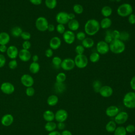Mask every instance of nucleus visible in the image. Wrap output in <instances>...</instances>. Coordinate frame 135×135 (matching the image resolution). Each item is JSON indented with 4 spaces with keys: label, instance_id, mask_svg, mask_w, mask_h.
I'll list each match as a JSON object with an SVG mask.
<instances>
[{
    "label": "nucleus",
    "instance_id": "dca6fc26",
    "mask_svg": "<svg viewBox=\"0 0 135 135\" xmlns=\"http://www.w3.org/2000/svg\"><path fill=\"white\" fill-rule=\"evenodd\" d=\"M62 41L58 36H54L51 38L49 42L50 48L53 50H57L61 45Z\"/></svg>",
    "mask_w": 135,
    "mask_h": 135
},
{
    "label": "nucleus",
    "instance_id": "b1692460",
    "mask_svg": "<svg viewBox=\"0 0 135 135\" xmlns=\"http://www.w3.org/2000/svg\"><path fill=\"white\" fill-rule=\"evenodd\" d=\"M43 117L46 122L53 121L55 119V113L51 110H47L44 112Z\"/></svg>",
    "mask_w": 135,
    "mask_h": 135
},
{
    "label": "nucleus",
    "instance_id": "a878e982",
    "mask_svg": "<svg viewBox=\"0 0 135 135\" xmlns=\"http://www.w3.org/2000/svg\"><path fill=\"white\" fill-rule=\"evenodd\" d=\"M112 8L108 5L104 6L101 9V15L104 17H109L112 15Z\"/></svg>",
    "mask_w": 135,
    "mask_h": 135
},
{
    "label": "nucleus",
    "instance_id": "e433bc0d",
    "mask_svg": "<svg viewBox=\"0 0 135 135\" xmlns=\"http://www.w3.org/2000/svg\"><path fill=\"white\" fill-rule=\"evenodd\" d=\"M130 37V33L126 31H123L120 32V37L119 39L123 41V42L128 41Z\"/></svg>",
    "mask_w": 135,
    "mask_h": 135
},
{
    "label": "nucleus",
    "instance_id": "09e8293b",
    "mask_svg": "<svg viewBox=\"0 0 135 135\" xmlns=\"http://www.w3.org/2000/svg\"><path fill=\"white\" fill-rule=\"evenodd\" d=\"M120 35V32L118 30H114L111 31V35L113 40L119 39Z\"/></svg>",
    "mask_w": 135,
    "mask_h": 135
},
{
    "label": "nucleus",
    "instance_id": "423d86ee",
    "mask_svg": "<svg viewBox=\"0 0 135 135\" xmlns=\"http://www.w3.org/2000/svg\"><path fill=\"white\" fill-rule=\"evenodd\" d=\"M49 24L47 20L43 16L37 17L35 21L36 28L40 32H45L47 31Z\"/></svg>",
    "mask_w": 135,
    "mask_h": 135
},
{
    "label": "nucleus",
    "instance_id": "4be33fe9",
    "mask_svg": "<svg viewBox=\"0 0 135 135\" xmlns=\"http://www.w3.org/2000/svg\"><path fill=\"white\" fill-rule=\"evenodd\" d=\"M100 25L102 29H108L112 25V20L109 17H104L100 22Z\"/></svg>",
    "mask_w": 135,
    "mask_h": 135
},
{
    "label": "nucleus",
    "instance_id": "a18cd8bd",
    "mask_svg": "<svg viewBox=\"0 0 135 135\" xmlns=\"http://www.w3.org/2000/svg\"><path fill=\"white\" fill-rule=\"evenodd\" d=\"M25 93L28 97H32L35 93V90L32 86L26 88L25 90Z\"/></svg>",
    "mask_w": 135,
    "mask_h": 135
},
{
    "label": "nucleus",
    "instance_id": "864d4df0",
    "mask_svg": "<svg viewBox=\"0 0 135 135\" xmlns=\"http://www.w3.org/2000/svg\"><path fill=\"white\" fill-rule=\"evenodd\" d=\"M6 61V60L5 56L2 54H0V68H2L5 65Z\"/></svg>",
    "mask_w": 135,
    "mask_h": 135
},
{
    "label": "nucleus",
    "instance_id": "20e7f679",
    "mask_svg": "<svg viewBox=\"0 0 135 135\" xmlns=\"http://www.w3.org/2000/svg\"><path fill=\"white\" fill-rule=\"evenodd\" d=\"M123 104L128 109L135 108V92L130 91L126 93L123 98Z\"/></svg>",
    "mask_w": 135,
    "mask_h": 135
},
{
    "label": "nucleus",
    "instance_id": "7c9ffc66",
    "mask_svg": "<svg viewBox=\"0 0 135 135\" xmlns=\"http://www.w3.org/2000/svg\"><path fill=\"white\" fill-rule=\"evenodd\" d=\"M22 29L18 26L13 27L11 31V35L14 37H18L21 36V35L22 33Z\"/></svg>",
    "mask_w": 135,
    "mask_h": 135
},
{
    "label": "nucleus",
    "instance_id": "338daca9",
    "mask_svg": "<svg viewBox=\"0 0 135 135\" xmlns=\"http://www.w3.org/2000/svg\"><path fill=\"white\" fill-rule=\"evenodd\" d=\"M109 1L111 2H115L116 0H109Z\"/></svg>",
    "mask_w": 135,
    "mask_h": 135
},
{
    "label": "nucleus",
    "instance_id": "e2e57ef3",
    "mask_svg": "<svg viewBox=\"0 0 135 135\" xmlns=\"http://www.w3.org/2000/svg\"><path fill=\"white\" fill-rule=\"evenodd\" d=\"M47 135H61V134L59 131L54 130V131L49 132Z\"/></svg>",
    "mask_w": 135,
    "mask_h": 135
},
{
    "label": "nucleus",
    "instance_id": "2f4dec72",
    "mask_svg": "<svg viewBox=\"0 0 135 135\" xmlns=\"http://www.w3.org/2000/svg\"><path fill=\"white\" fill-rule=\"evenodd\" d=\"M117 128V124L114 121L110 120L105 126V130L109 132H113Z\"/></svg>",
    "mask_w": 135,
    "mask_h": 135
},
{
    "label": "nucleus",
    "instance_id": "f257e3e1",
    "mask_svg": "<svg viewBox=\"0 0 135 135\" xmlns=\"http://www.w3.org/2000/svg\"><path fill=\"white\" fill-rule=\"evenodd\" d=\"M100 22L95 18H90L86 21L84 26V32L86 35L93 36L100 30Z\"/></svg>",
    "mask_w": 135,
    "mask_h": 135
},
{
    "label": "nucleus",
    "instance_id": "6e6552de",
    "mask_svg": "<svg viewBox=\"0 0 135 135\" xmlns=\"http://www.w3.org/2000/svg\"><path fill=\"white\" fill-rule=\"evenodd\" d=\"M74 59L68 57L62 60L60 67L64 71H69L72 70L75 67Z\"/></svg>",
    "mask_w": 135,
    "mask_h": 135
},
{
    "label": "nucleus",
    "instance_id": "cd10ccee",
    "mask_svg": "<svg viewBox=\"0 0 135 135\" xmlns=\"http://www.w3.org/2000/svg\"><path fill=\"white\" fill-rule=\"evenodd\" d=\"M56 128H57V124L53 121L47 122L44 126L45 130L49 132L55 130Z\"/></svg>",
    "mask_w": 135,
    "mask_h": 135
},
{
    "label": "nucleus",
    "instance_id": "9d476101",
    "mask_svg": "<svg viewBox=\"0 0 135 135\" xmlns=\"http://www.w3.org/2000/svg\"><path fill=\"white\" fill-rule=\"evenodd\" d=\"M0 89L3 93L9 95L14 92L15 87L12 83L8 82H5L2 83Z\"/></svg>",
    "mask_w": 135,
    "mask_h": 135
},
{
    "label": "nucleus",
    "instance_id": "052dcab7",
    "mask_svg": "<svg viewBox=\"0 0 135 135\" xmlns=\"http://www.w3.org/2000/svg\"><path fill=\"white\" fill-rule=\"evenodd\" d=\"M7 50V47L6 45H0V52L1 53L6 52Z\"/></svg>",
    "mask_w": 135,
    "mask_h": 135
},
{
    "label": "nucleus",
    "instance_id": "4468645a",
    "mask_svg": "<svg viewBox=\"0 0 135 135\" xmlns=\"http://www.w3.org/2000/svg\"><path fill=\"white\" fill-rule=\"evenodd\" d=\"M21 83L25 87L32 86L34 83L33 78L28 74H24L21 78Z\"/></svg>",
    "mask_w": 135,
    "mask_h": 135
},
{
    "label": "nucleus",
    "instance_id": "5701e85b",
    "mask_svg": "<svg viewBox=\"0 0 135 135\" xmlns=\"http://www.w3.org/2000/svg\"><path fill=\"white\" fill-rule=\"evenodd\" d=\"M81 45L85 49H90L94 45V40L89 37H86L83 41H81Z\"/></svg>",
    "mask_w": 135,
    "mask_h": 135
},
{
    "label": "nucleus",
    "instance_id": "1a4fd4ad",
    "mask_svg": "<svg viewBox=\"0 0 135 135\" xmlns=\"http://www.w3.org/2000/svg\"><path fill=\"white\" fill-rule=\"evenodd\" d=\"M55 20L58 24L65 25L69 22V13L61 11L57 13L55 16Z\"/></svg>",
    "mask_w": 135,
    "mask_h": 135
},
{
    "label": "nucleus",
    "instance_id": "0eeeda50",
    "mask_svg": "<svg viewBox=\"0 0 135 135\" xmlns=\"http://www.w3.org/2000/svg\"><path fill=\"white\" fill-rule=\"evenodd\" d=\"M96 50L100 55L106 54L110 51L109 44L104 40L100 41L96 44Z\"/></svg>",
    "mask_w": 135,
    "mask_h": 135
},
{
    "label": "nucleus",
    "instance_id": "680f3d73",
    "mask_svg": "<svg viewBox=\"0 0 135 135\" xmlns=\"http://www.w3.org/2000/svg\"><path fill=\"white\" fill-rule=\"evenodd\" d=\"M61 134V135H72L71 131L68 130H63Z\"/></svg>",
    "mask_w": 135,
    "mask_h": 135
},
{
    "label": "nucleus",
    "instance_id": "603ef678",
    "mask_svg": "<svg viewBox=\"0 0 135 135\" xmlns=\"http://www.w3.org/2000/svg\"><path fill=\"white\" fill-rule=\"evenodd\" d=\"M31 46V42L29 41H24L22 44V47L23 49L28 50Z\"/></svg>",
    "mask_w": 135,
    "mask_h": 135
},
{
    "label": "nucleus",
    "instance_id": "412c9836",
    "mask_svg": "<svg viewBox=\"0 0 135 135\" xmlns=\"http://www.w3.org/2000/svg\"><path fill=\"white\" fill-rule=\"evenodd\" d=\"M67 24L69 30H70L72 32L77 31L80 27V23L76 19L70 20Z\"/></svg>",
    "mask_w": 135,
    "mask_h": 135
},
{
    "label": "nucleus",
    "instance_id": "6ab92c4d",
    "mask_svg": "<svg viewBox=\"0 0 135 135\" xmlns=\"http://www.w3.org/2000/svg\"><path fill=\"white\" fill-rule=\"evenodd\" d=\"M18 57L23 62H28L31 58V54L28 50L22 49L18 52Z\"/></svg>",
    "mask_w": 135,
    "mask_h": 135
},
{
    "label": "nucleus",
    "instance_id": "bf43d9fd",
    "mask_svg": "<svg viewBox=\"0 0 135 135\" xmlns=\"http://www.w3.org/2000/svg\"><path fill=\"white\" fill-rule=\"evenodd\" d=\"M55 30V26L53 24H49L47 31H49L50 32H52L54 31Z\"/></svg>",
    "mask_w": 135,
    "mask_h": 135
},
{
    "label": "nucleus",
    "instance_id": "69168bd1",
    "mask_svg": "<svg viewBox=\"0 0 135 135\" xmlns=\"http://www.w3.org/2000/svg\"><path fill=\"white\" fill-rule=\"evenodd\" d=\"M75 15L74 13H69V20H72L75 19Z\"/></svg>",
    "mask_w": 135,
    "mask_h": 135
},
{
    "label": "nucleus",
    "instance_id": "0e129e2a",
    "mask_svg": "<svg viewBox=\"0 0 135 135\" xmlns=\"http://www.w3.org/2000/svg\"><path fill=\"white\" fill-rule=\"evenodd\" d=\"M32 59L33 62H37V61L39 59V57H38V56L37 55H34L32 56Z\"/></svg>",
    "mask_w": 135,
    "mask_h": 135
},
{
    "label": "nucleus",
    "instance_id": "4d7b16f0",
    "mask_svg": "<svg viewBox=\"0 0 135 135\" xmlns=\"http://www.w3.org/2000/svg\"><path fill=\"white\" fill-rule=\"evenodd\" d=\"M57 128L60 130H63L65 128V124L64 122H58L57 124Z\"/></svg>",
    "mask_w": 135,
    "mask_h": 135
},
{
    "label": "nucleus",
    "instance_id": "f704fd0d",
    "mask_svg": "<svg viewBox=\"0 0 135 135\" xmlns=\"http://www.w3.org/2000/svg\"><path fill=\"white\" fill-rule=\"evenodd\" d=\"M62 61V60L61 58L58 56H54L52 59V63L53 66L56 69H59L60 67Z\"/></svg>",
    "mask_w": 135,
    "mask_h": 135
},
{
    "label": "nucleus",
    "instance_id": "393cba45",
    "mask_svg": "<svg viewBox=\"0 0 135 135\" xmlns=\"http://www.w3.org/2000/svg\"><path fill=\"white\" fill-rule=\"evenodd\" d=\"M10 41L9 35L5 32L0 33V45H6Z\"/></svg>",
    "mask_w": 135,
    "mask_h": 135
},
{
    "label": "nucleus",
    "instance_id": "a19ab883",
    "mask_svg": "<svg viewBox=\"0 0 135 135\" xmlns=\"http://www.w3.org/2000/svg\"><path fill=\"white\" fill-rule=\"evenodd\" d=\"M112 40H113V38L111 35V31L108 30L105 32V36L104 38V41L106 43H107L109 44L112 41Z\"/></svg>",
    "mask_w": 135,
    "mask_h": 135
},
{
    "label": "nucleus",
    "instance_id": "39448f33",
    "mask_svg": "<svg viewBox=\"0 0 135 135\" xmlns=\"http://www.w3.org/2000/svg\"><path fill=\"white\" fill-rule=\"evenodd\" d=\"M75 66L79 69H84L86 68L89 63V59L87 56L83 54L78 55L75 56L74 59Z\"/></svg>",
    "mask_w": 135,
    "mask_h": 135
},
{
    "label": "nucleus",
    "instance_id": "58836bf2",
    "mask_svg": "<svg viewBox=\"0 0 135 135\" xmlns=\"http://www.w3.org/2000/svg\"><path fill=\"white\" fill-rule=\"evenodd\" d=\"M66 75L64 72H60L59 73L55 78L56 82L59 83H64V82L66 80Z\"/></svg>",
    "mask_w": 135,
    "mask_h": 135
},
{
    "label": "nucleus",
    "instance_id": "2eb2a0df",
    "mask_svg": "<svg viewBox=\"0 0 135 135\" xmlns=\"http://www.w3.org/2000/svg\"><path fill=\"white\" fill-rule=\"evenodd\" d=\"M113 89L109 85H103L101 88L99 93L103 98H109L113 94Z\"/></svg>",
    "mask_w": 135,
    "mask_h": 135
},
{
    "label": "nucleus",
    "instance_id": "c9c22d12",
    "mask_svg": "<svg viewBox=\"0 0 135 135\" xmlns=\"http://www.w3.org/2000/svg\"><path fill=\"white\" fill-rule=\"evenodd\" d=\"M73 11L74 14L80 15L83 12L84 8L82 5H81V4H75L73 6Z\"/></svg>",
    "mask_w": 135,
    "mask_h": 135
},
{
    "label": "nucleus",
    "instance_id": "473e14b6",
    "mask_svg": "<svg viewBox=\"0 0 135 135\" xmlns=\"http://www.w3.org/2000/svg\"><path fill=\"white\" fill-rule=\"evenodd\" d=\"M100 59V55L96 51L92 52L89 57V60L93 63L98 62Z\"/></svg>",
    "mask_w": 135,
    "mask_h": 135
},
{
    "label": "nucleus",
    "instance_id": "6e6d98bb",
    "mask_svg": "<svg viewBox=\"0 0 135 135\" xmlns=\"http://www.w3.org/2000/svg\"><path fill=\"white\" fill-rule=\"evenodd\" d=\"M130 85L131 88L135 91V75L132 77L130 82Z\"/></svg>",
    "mask_w": 135,
    "mask_h": 135
},
{
    "label": "nucleus",
    "instance_id": "7ed1b4c3",
    "mask_svg": "<svg viewBox=\"0 0 135 135\" xmlns=\"http://www.w3.org/2000/svg\"><path fill=\"white\" fill-rule=\"evenodd\" d=\"M133 7L130 4L124 3L120 5L118 7L117 9V13L119 16L126 17L133 13Z\"/></svg>",
    "mask_w": 135,
    "mask_h": 135
},
{
    "label": "nucleus",
    "instance_id": "bb28decb",
    "mask_svg": "<svg viewBox=\"0 0 135 135\" xmlns=\"http://www.w3.org/2000/svg\"><path fill=\"white\" fill-rule=\"evenodd\" d=\"M47 103L49 106L53 107L57 104L59 102V98L57 95L52 94L50 95L47 99Z\"/></svg>",
    "mask_w": 135,
    "mask_h": 135
},
{
    "label": "nucleus",
    "instance_id": "8fccbe9b",
    "mask_svg": "<svg viewBox=\"0 0 135 135\" xmlns=\"http://www.w3.org/2000/svg\"><path fill=\"white\" fill-rule=\"evenodd\" d=\"M125 128L127 132L128 133H132L135 131V126L133 124H128L125 127Z\"/></svg>",
    "mask_w": 135,
    "mask_h": 135
},
{
    "label": "nucleus",
    "instance_id": "72a5a7b5",
    "mask_svg": "<svg viewBox=\"0 0 135 135\" xmlns=\"http://www.w3.org/2000/svg\"><path fill=\"white\" fill-rule=\"evenodd\" d=\"M45 5L47 8L50 9H54L57 6V0H45Z\"/></svg>",
    "mask_w": 135,
    "mask_h": 135
},
{
    "label": "nucleus",
    "instance_id": "aec40b11",
    "mask_svg": "<svg viewBox=\"0 0 135 135\" xmlns=\"http://www.w3.org/2000/svg\"><path fill=\"white\" fill-rule=\"evenodd\" d=\"M119 112V109L116 105H110L105 110V114L109 117H114Z\"/></svg>",
    "mask_w": 135,
    "mask_h": 135
},
{
    "label": "nucleus",
    "instance_id": "4c0bfd02",
    "mask_svg": "<svg viewBox=\"0 0 135 135\" xmlns=\"http://www.w3.org/2000/svg\"><path fill=\"white\" fill-rule=\"evenodd\" d=\"M114 135H127V131L125 127L123 126H120L116 128L113 132Z\"/></svg>",
    "mask_w": 135,
    "mask_h": 135
},
{
    "label": "nucleus",
    "instance_id": "c85d7f7f",
    "mask_svg": "<svg viewBox=\"0 0 135 135\" xmlns=\"http://www.w3.org/2000/svg\"><path fill=\"white\" fill-rule=\"evenodd\" d=\"M40 65L37 62H32L29 66V70L33 74H36L39 72Z\"/></svg>",
    "mask_w": 135,
    "mask_h": 135
},
{
    "label": "nucleus",
    "instance_id": "f3484780",
    "mask_svg": "<svg viewBox=\"0 0 135 135\" xmlns=\"http://www.w3.org/2000/svg\"><path fill=\"white\" fill-rule=\"evenodd\" d=\"M14 122L13 116L9 113H6L3 115L1 118V122L2 124L5 127H8L12 124Z\"/></svg>",
    "mask_w": 135,
    "mask_h": 135
},
{
    "label": "nucleus",
    "instance_id": "13d9d810",
    "mask_svg": "<svg viewBox=\"0 0 135 135\" xmlns=\"http://www.w3.org/2000/svg\"><path fill=\"white\" fill-rule=\"evenodd\" d=\"M31 3L34 5H39L41 4L42 0H29Z\"/></svg>",
    "mask_w": 135,
    "mask_h": 135
},
{
    "label": "nucleus",
    "instance_id": "de8ad7c7",
    "mask_svg": "<svg viewBox=\"0 0 135 135\" xmlns=\"http://www.w3.org/2000/svg\"><path fill=\"white\" fill-rule=\"evenodd\" d=\"M17 66V62L16 60L15 59H13L11 60L9 63H8V67L9 68V69H12V70H14L15 69H16Z\"/></svg>",
    "mask_w": 135,
    "mask_h": 135
},
{
    "label": "nucleus",
    "instance_id": "ddd939ff",
    "mask_svg": "<svg viewBox=\"0 0 135 135\" xmlns=\"http://www.w3.org/2000/svg\"><path fill=\"white\" fill-rule=\"evenodd\" d=\"M129 115L126 111L119 112L115 117L114 119V122L116 124H122L124 123L128 119Z\"/></svg>",
    "mask_w": 135,
    "mask_h": 135
},
{
    "label": "nucleus",
    "instance_id": "49530a36",
    "mask_svg": "<svg viewBox=\"0 0 135 135\" xmlns=\"http://www.w3.org/2000/svg\"><path fill=\"white\" fill-rule=\"evenodd\" d=\"M21 37L24 41H28L31 38V35L28 32L23 31L22 34H21Z\"/></svg>",
    "mask_w": 135,
    "mask_h": 135
},
{
    "label": "nucleus",
    "instance_id": "37998d69",
    "mask_svg": "<svg viewBox=\"0 0 135 135\" xmlns=\"http://www.w3.org/2000/svg\"><path fill=\"white\" fill-rule=\"evenodd\" d=\"M84 51H85V48L81 44L78 45L75 47V52L78 55L84 54Z\"/></svg>",
    "mask_w": 135,
    "mask_h": 135
},
{
    "label": "nucleus",
    "instance_id": "79ce46f5",
    "mask_svg": "<svg viewBox=\"0 0 135 135\" xmlns=\"http://www.w3.org/2000/svg\"><path fill=\"white\" fill-rule=\"evenodd\" d=\"M55 30L58 33L61 34H63L66 31L65 25L61 24H57L55 27Z\"/></svg>",
    "mask_w": 135,
    "mask_h": 135
},
{
    "label": "nucleus",
    "instance_id": "c756f323",
    "mask_svg": "<svg viewBox=\"0 0 135 135\" xmlns=\"http://www.w3.org/2000/svg\"><path fill=\"white\" fill-rule=\"evenodd\" d=\"M66 89V86L64 83L56 82L54 84V90L56 93H62Z\"/></svg>",
    "mask_w": 135,
    "mask_h": 135
},
{
    "label": "nucleus",
    "instance_id": "f03ea898",
    "mask_svg": "<svg viewBox=\"0 0 135 135\" xmlns=\"http://www.w3.org/2000/svg\"><path fill=\"white\" fill-rule=\"evenodd\" d=\"M110 51L115 54H120L122 53L126 49V45L124 42L120 39L113 40L109 44Z\"/></svg>",
    "mask_w": 135,
    "mask_h": 135
},
{
    "label": "nucleus",
    "instance_id": "5fc2aeb1",
    "mask_svg": "<svg viewBox=\"0 0 135 135\" xmlns=\"http://www.w3.org/2000/svg\"><path fill=\"white\" fill-rule=\"evenodd\" d=\"M53 50H52L50 48H49L46 50V51L45 52V55L46 56V57H47L48 58H50L53 56Z\"/></svg>",
    "mask_w": 135,
    "mask_h": 135
},
{
    "label": "nucleus",
    "instance_id": "9b49d317",
    "mask_svg": "<svg viewBox=\"0 0 135 135\" xmlns=\"http://www.w3.org/2000/svg\"><path fill=\"white\" fill-rule=\"evenodd\" d=\"M75 34L74 32L66 30L63 34V39L67 44H72L75 40Z\"/></svg>",
    "mask_w": 135,
    "mask_h": 135
},
{
    "label": "nucleus",
    "instance_id": "a211bd4d",
    "mask_svg": "<svg viewBox=\"0 0 135 135\" xmlns=\"http://www.w3.org/2000/svg\"><path fill=\"white\" fill-rule=\"evenodd\" d=\"M18 50L17 48L14 45H11L8 47H7V50L6 51V54L7 56L13 60L15 59L18 55Z\"/></svg>",
    "mask_w": 135,
    "mask_h": 135
},
{
    "label": "nucleus",
    "instance_id": "3c124183",
    "mask_svg": "<svg viewBox=\"0 0 135 135\" xmlns=\"http://www.w3.org/2000/svg\"><path fill=\"white\" fill-rule=\"evenodd\" d=\"M128 22L131 25L135 24V14L132 13L128 17Z\"/></svg>",
    "mask_w": 135,
    "mask_h": 135
},
{
    "label": "nucleus",
    "instance_id": "c03bdc74",
    "mask_svg": "<svg viewBox=\"0 0 135 135\" xmlns=\"http://www.w3.org/2000/svg\"><path fill=\"white\" fill-rule=\"evenodd\" d=\"M75 37L79 41H83L86 37V34L84 32L80 31L75 34Z\"/></svg>",
    "mask_w": 135,
    "mask_h": 135
},
{
    "label": "nucleus",
    "instance_id": "ea45409f",
    "mask_svg": "<svg viewBox=\"0 0 135 135\" xmlns=\"http://www.w3.org/2000/svg\"><path fill=\"white\" fill-rule=\"evenodd\" d=\"M102 86V85L101 81L98 80L94 81L92 83V87H93V90L96 93H99Z\"/></svg>",
    "mask_w": 135,
    "mask_h": 135
},
{
    "label": "nucleus",
    "instance_id": "f8f14e48",
    "mask_svg": "<svg viewBox=\"0 0 135 135\" xmlns=\"http://www.w3.org/2000/svg\"><path fill=\"white\" fill-rule=\"evenodd\" d=\"M68 117V112L63 109L58 110L55 113V120L57 122H64Z\"/></svg>",
    "mask_w": 135,
    "mask_h": 135
}]
</instances>
